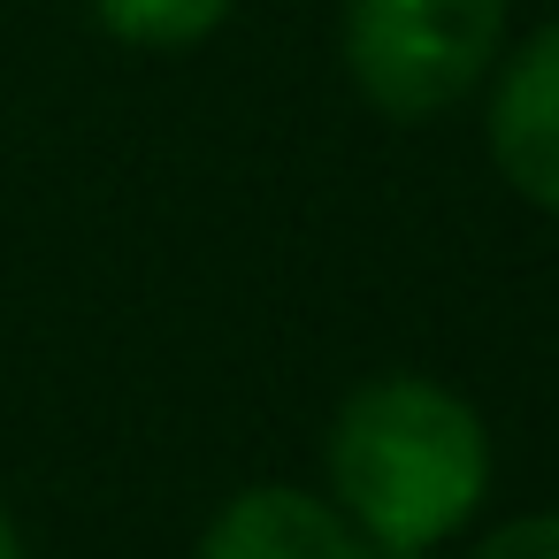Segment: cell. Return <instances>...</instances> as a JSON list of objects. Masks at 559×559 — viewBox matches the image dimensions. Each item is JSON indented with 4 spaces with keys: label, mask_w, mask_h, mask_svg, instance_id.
Instances as JSON below:
<instances>
[{
    "label": "cell",
    "mask_w": 559,
    "mask_h": 559,
    "mask_svg": "<svg viewBox=\"0 0 559 559\" xmlns=\"http://www.w3.org/2000/svg\"><path fill=\"white\" fill-rule=\"evenodd\" d=\"M330 483L383 559H414L483 506L490 444L444 383L383 376L345 399L330 429Z\"/></svg>",
    "instance_id": "cell-1"
},
{
    "label": "cell",
    "mask_w": 559,
    "mask_h": 559,
    "mask_svg": "<svg viewBox=\"0 0 559 559\" xmlns=\"http://www.w3.org/2000/svg\"><path fill=\"white\" fill-rule=\"evenodd\" d=\"M498 39L506 0H345L353 85L399 123L452 108L490 70Z\"/></svg>",
    "instance_id": "cell-2"
},
{
    "label": "cell",
    "mask_w": 559,
    "mask_h": 559,
    "mask_svg": "<svg viewBox=\"0 0 559 559\" xmlns=\"http://www.w3.org/2000/svg\"><path fill=\"white\" fill-rule=\"evenodd\" d=\"M490 154L521 200L559 215V24L513 55L490 100Z\"/></svg>",
    "instance_id": "cell-3"
},
{
    "label": "cell",
    "mask_w": 559,
    "mask_h": 559,
    "mask_svg": "<svg viewBox=\"0 0 559 559\" xmlns=\"http://www.w3.org/2000/svg\"><path fill=\"white\" fill-rule=\"evenodd\" d=\"M200 559H368V544L322 498L269 483V490H246L215 513Z\"/></svg>",
    "instance_id": "cell-4"
},
{
    "label": "cell",
    "mask_w": 559,
    "mask_h": 559,
    "mask_svg": "<svg viewBox=\"0 0 559 559\" xmlns=\"http://www.w3.org/2000/svg\"><path fill=\"white\" fill-rule=\"evenodd\" d=\"M93 9H100V24H108L123 47L169 55V47L207 39V32L230 16V0H93Z\"/></svg>",
    "instance_id": "cell-5"
},
{
    "label": "cell",
    "mask_w": 559,
    "mask_h": 559,
    "mask_svg": "<svg viewBox=\"0 0 559 559\" xmlns=\"http://www.w3.org/2000/svg\"><path fill=\"white\" fill-rule=\"evenodd\" d=\"M475 559H559V513H528V521L498 528Z\"/></svg>",
    "instance_id": "cell-6"
},
{
    "label": "cell",
    "mask_w": 559,
    "mask_h": 559,
    "mask_svg": "<svg viewBox=\"0 0 559 559\" xmlns=\"http://www.w3.org/2000/svg\"><path fill=\"white\" fill-rule=\"evenodd\" d=\"M0 559H24V544H16V521L0 513Z\"/></svg>",
    "instance_id": "cell-7"
}]
</instances>
